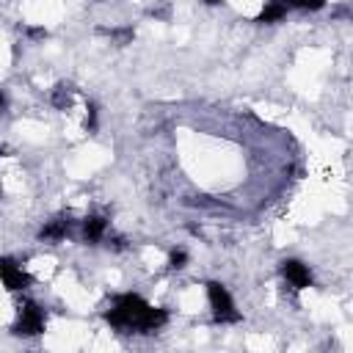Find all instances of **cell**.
<instances>
[{"label":"cell","mask_w":353,"mask_h":353,"mask_svg":"<svg viewBox=\"0 0 353 353\" xmlns=\"http://www.w3.org/2000/svg\"><path fill=\"white\" fill-rule=\"evenodd\" d=\"M69 85H55V97H52V102H55V108H66L69 105V91H66Z\"/></svg>","instance_id":"cell-10"},{"label":"cell","mask_w":353,"mask_h":353,"mask_svg":"<svg viewBox=\"0 0 353 353\" xmlns=\"http://www.w3.org/2000/svg\"><path fill=\"white\" fill-rule=\"evenodd\" d=\"M287 8H301V11H320L325 0H284Z\"/></svg>","instance_id":"cell-9"},{"label":"cell","mask_w":353,"mask_h":353,"mask_svg":"<svg viewBox=\"0 0 353 353\" xmlns=\"http://www.w3.org/2000/svg\"><path fill=\"white\" fill-rule=\"evenodd\" d=\"M69 232H72V223H69L66 218H58V221H50L47 226H41L39 237L47 240V243H58V240L69 237Z\"/></svg>","instance_id":"cell-7"},{"label":"cell","mask_w":353,"mask_h":353,"mask_svg":"<svg viewBox=\"0 0 353 353\" xmlns=\"http://www.w3.org/2000/svg\"><path fill=\"white\" fill-rule=\"evenodd\" d=\"M41 331H44V309L39 303H33V301L22 303L19 306V317L14 323V334H19V336H36Z\"/></svg>","instance_id":"cell-3"},{"label":"cell","mask_w":353,"mask_h":353,"mask_svg":"<svg viewBox=\"0 0 353 353\" xmlns=\"http://www.w3.org/2000/svg\"><path fill=\"white\" fill-rule=\"evenodd\" d=\"M105 320L119 331L152 334V331H157L168 323V314H165V309L146 303L141 295L127 292V295H119L113 301V306L105 312Z\"/></svg>","instance_id":"cell-1"},{"label":"cell","mask_w":353,"mask_h":353,"mask_svg":"<svg viewBox=\"0 0 353 353\" xmlns=\"http://www.w3.org/2000/svg\"><path fill=\"white\" fill-rule=\"evenodd\" d=\"M287 17V3L284 0H270L262 11H259V22H279V19H284Z\"/></svg>","instance_id":"cell-8"},{"label":"cell","mask_w":353,"mask_h":353,"mask_svg":"<svg viewBox=\"0 0 353 353\" xmlns=\"http://www.w3.org/2000/svg\"><path fill=\"white\" fill-rule=\"evenodd\" d=\"M110 36L119 41V44H130L135 39V30L132 28H121V30H110Z\"/></svg>","instance_id":"cell-11"},{"label":"cell","mask_w":353,"mask_h":353,"mask_svg":"<svg viewBox=\"0 0 353 353\" xmlns=\"http://www.w3.org/2000/svg\"><path fill=\"white\" fill-rule=\"evenodd\" d=\"M281 276H284L295 290H306V287H312V273H309V268H306L303 262H298V259H287V262H281Z\"/></svg>","instance_id":"cell-5"},{"label":"cell","mask_w":353,"mask_h":353,"mask_svg":"<svg viewBox=\"0 0 353 353\" xmlns=\"http://www.w3.org/2000/svg\"><path fill=\"white\" fill-rule=\"evenodd\" d=\"M0 279L6 284V290L17 292V290H25L30 284V276L11 259V256H0Z\"/></svg>","instance_id":"cell-4"},{"label":"cell","mask_w":353,"mask_h":353,"mask_svg":"<svg viewBox=\"0 0 353 353\" xmlns=\"http://www.w3.org/2000/svg\"><path fill=\"white\" fill-rule=\"evenodd\" d=\"M108 234V221L102 215H88L83 221V240L85 243H99Z\"/></svg>","instance_id":"cell-6"},{"label":"cell","mask_w":353,"mask_h":353,"mask_svg":"<svg viewBox=\"0 0 353 353\" xmlns=\"http://www.w3.org/2000/svg\"><path fill=\"white\" fill-rule=\"evenodd\" d=\"M204 3H207V6H218L221 0H204Z\"/></svg>","instance_id":"cell-14"},{"label":"cell","mask_w":353,"mask_h":353,"mask_svg":"<svg viewBox=\"0 0 353 353\" xmlns=\"http://www.w3.org/2000/svg\"><path fill=\"white\" fill-rule=\"evenodd\" d=\"M207 298H210V309H212L218 323H237L240 320V312L234 309V301H232V295L223 284L210 281L207 284Z\"/></svg>","instance_id":"cell-2"},{"label":"cell","mask_w":353,"mask_h":353,"mask_svg":"<svg viewBox=\"0 0 353 353\" xmlns=\"http://www.w3.org/2000/svg\"><path fill=\"white\" fill-rule=\"evenodd\" d=\"M6 108H8V99H6V94L0 91V113H6Z\"/></svg>","instance_id":"cell-13"},{"label":"cell","mask_w":353,"mask_h":353,"mask_svg":"<svg viewBox=\"0 0 353 353\" xmlns=\"http://www.w3.org/2000/svg\"><path fill=\"white\" fill-rule=\"evenodd\" d=\"M168 265H171V268H185V265H188V254H185L182 248H179V251H171Z\"/></svg>","instance_id":"cell-12"}]
</instances>
